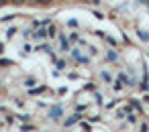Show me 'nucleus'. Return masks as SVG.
<instances>
[{
  "mask_svg": "<svg viewBox=\"0 0 149 132\" xmlns=\"http://www.w3.org/2000/svg\"><path fill=\"white\" fill-rule=\"evenodd\" d=\"M15 35H17V27L15 29H8V37H15Z\"/></svg>",
  "mask_w": 149,
  "mask_h": 132,
  "instance_id": "obj_11",
  "label": "nucleus"
},
{
  "mask_svg": "<svg viewBox=\"0 0 149 132\" xmlns=\"http://www.w3.org/2000/svg\"><path fill=\"white\" fill-rule=\"evenodd\" d=\"M29 118H31V116H29V114H19V120H23V122H27V120H29Z\"/></svg>",
  "mask_w": 149,
  "mask_h": 132,
  "instance_id": "obj_10",
  "label": "nucleus"
},
{
  "mask_svg": "<svg viewBox=\"0 0 149 132\" xmlns=\"http://www.w3.org/2000/svg\"><path fill=\"white\" fill-rule=\"evenodd\" d=\"M68 49H70V43L65 37H61V51H68Z\"/></svg>",
  "mask_w": 149,
  "mask_h": 132,
  "instance_id": "obj_5",
  "label": "nucleus"
},
{
  "mask_svg": "<svg viewBox=\"0 0 149 132\" xmlns=\"http://www.w3.org/2000/svg\"><path fill=\"white\" fill-rule=\"evenodd\" d=\"M35 2H37V4H49L51 0H35Z\"/></svg>",
  "mask_w": 149,
  "mask_h": 132,
  "instance_id": "obj_12",
  "label": "nucleus"
},
{
  "mask_svg": "<svg viewBox=\"0 0 149 132\" xmlns=\"http://www.w3.org/2000/svg\"><path fill=\"white\" fill-rule=\"evenodd\" d=\"M137 35H139V39H141V41H145V43H149V33H147V31H139Z\"/></svg>",
  "mask_w": 149,
  "mask_h": 132,
  "instance_id": "obj_3",
  "label": "nucleus"
},
{
  "mask_svg": "<svg viewBox=\"0 0 149 132\" xmlns=\"http://www.w3.org/2000/svg\"><path fill=\"white\" fill-rule=\"evenodd\" d=\"M47 35H49V37H55V27H53V25L47 29Z\"/></svg>",
  "mask_w": 149,
  "mask_h": 132,
  "instance_id": "obj_8",
  "label": "nucleus"
},
{
  "mask_svg": "<svg viewBox=\"0 0 149 132\" xmlns=\"http://www.w3.org/2000/svg\"><path fill=\"white\" fill-rule=\"evenodd\" d=\"M21 130H23V132H33V130H35V126H29V124H25V126H21Z\"/></svg>",
  "mask_w": 149,
  "mask_h": 132,
  "instance_id": "obj_6",
  "label": "nucleus"
},
{
  "mask_svg": "<svg viewBox=\"0 0 149 132\" xmlns=\"http://www.w3.org/2000/svg\"><path fill=\"white\" fill-rule=\"evenodd\" d=\"M147 6H149V4H147Z\"/></svg>",
  "mask_w": 149,
  "mask_h": 132,
  "instance_id": "obj_17",
  "label": "nucleus"
},
{
  "mask_svg": "<svg viewBox=\"0 0 149 132\" xmlns=\"http://www.w3.org/2000/svg\"><path fill=\"white\" fill-rule=\"evenodd\" d=\"M4 4H8V0H0V6H4Z\"/></svg>",
  "mask_w": 149,
  "mask_h": 132,
  "instance_id": "obj_13",
  "label": "nucleus"
},
{
  "mask_svg": "<svg viewBox=\"0 0 149 132\" xmlns=\"http://www.w3.org/2000/svg\"><path fill=\"white\" fill-rule=\"evenodd\" d=\"M61 112H63V110H61V106H53V108H51V112H49V118H51V120H57V118L61 116Z\"/></svg>",
  "mask_w": 149,
  "mask_h": 132,
  "instance_id": "obj_2",
  "label": "nucleus"
},
{
  "mask_svg": "<svg viewBox=\"0 0 149 132\" xmlns=\"http://www.w3.org/2000/svg\"><path fill=\"white\" fill-rule=\"evenodd\" d=\"M106 57H108V61H116V53H114V51H108Z\"/></svg>",
  "mask_w": 149,
  "mask_h": 132,
  "instance_id": "obj_7",
  "label": "nucleus"
},
{
  "mask_svg": "<svg viewBox=\"0 0 149 132\" xmlns=\"http://www.w3.org/2000/svg\"><path fill=\"white\" fill-rule=\"evenodd\" d=\"M141 2H143V4H149V0H141Z\"/></svg>",
  "mask_w": 149,
  "mask_h": 132,
  "instance_id": "obj_16",
  "label": "nucleus"
},
{
  "mask_svg": "<svg viewBox=\"0 0 149 132\" xmlns=\"http://www.w3.org/2000/svg\"><path fill=\"white\" fill-rule=\"evenodd\" d=\"M35 37H37V39H43V37H49V35H47V29H39V31L35 33Z\"/></svg>",
  "mask_w": 149,
  "mask_h": 132,
  "instance_id": "obj_4",
  "label": "nucleus"
},
{
  "mask_svg": "<svg viewBox=\"0 0 149 132\" xmlns=\"http://www.w3.org/2000/svg\"><path fill=\"white\" fill-rule=\"evenodd\" d=\"M143 100H145V102H147V104H149V94H147V96H145V98H143Z\"/></svg>",
  "mask_w": 149,
  "mask_h": 132,
  "instance_id": "obj_14",
  "label": "nucleus"
},
{
  "mask_svg": "<svg viewBox=\"0 0 149 132\" xmlns=\"http://www.w3.org/2000/svg\"><path fill=\"white\" fill-rule=\"evenodd\" d=\"M13 4H27V2H31V0H10Z\"/></svg>",
  "mask_w": 149,
  "mask_h": 132,
  "instance_id": "obj_9",
  "label": "nucleus"
},
{
  "mask_svg": "<svg viewBox=\"0 0 149 132\" xmlns=\"http://www.w3.org/2000/svg\"><path fill=\"white\" fill-rule=\"evenodd\" d=\"M2 51H4V45H2V43H0V53H2Z\"/></svg>",
  "mask_w": 149,
  "mask_h": 132,
  "instance_id": "obj_15",
  "label": "nucleus"
},
{
  "mask_svg": "<svg viewBox=\"0 0 149 132\" xmlns=\"http://www.w3.org/2000/svg\"><path fill=\"white\" fill-rule=\"evenodd\" d=\"M80 120H82V114H78V112H76V114H72V116L63 122V126H74V124H76V122H80Z\"/></svg>",
  "mask_w": 149,
  "mask_h": 132,
  "instance_id": "obj_1",
  "label": "nucleus"
}]
</instances>
